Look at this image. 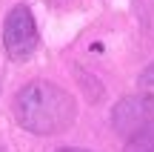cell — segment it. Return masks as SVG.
<instances>
[{
  "instance_id": "6da1fadb",
  "label": "cell",
  "mask_w": 154,
  "mask_h": 152,
  "mask_svg": "<svg viewBox=\"0 0 154 152\" xmlns=\"http://www.w3.org/2000/svg\"><path fill=\"white\" fill-rule=\"evenodd\" d=\"M77 103L63 86L51 80H32L14 98V118L26 132L57 135L74 124Z\"/></svg>"
},
{
  "instance_id": "7a4b0ae2",
  "label": "cell",
  "mask_w": 154,
  "mask_h": 152,
  "mask_svg": "<svg viewBox=\"0 0 154 152\" xmlns=\"http://www.w3.org/2000/svg\"><path fill=\"white\" fill-rule=\"evenodd\" d=\"M114 129L128 141H149L154 138V101L146 95L123 98L114 106Z\"/></svg>"
},
{
  "instance_id": "3957f363",
  "label": "cell",
  "mask_w": 154,
  "mask_h": 152,
  "mask_svg": "<svg viewBox=\"0 0 154 152\" xmlns=\"http://www.w3.org/2000/svg\"><path fill=\"white\" fill-rule=\"evenodd\" d=\"M3 46L9 52L11 60H29L37 46V26H34V15L29 6H14L6 15L3 23Z\"/></svg>"
},
{
  "instance_id": "277c9868",
  "label": "cell",
  "mask_w": 154,
  "mask_h": 152,
  "mask_svg": "<svg viewBox=\"0 0 154 152\" xmlns=\"http://www.w3.org/2000/svg\"><path fill=\"white\" fill-rule=\"evenodd\" d=\"M140 86H143V95L149 98V101H154V63L140 75Z\"/></svg>"
},
{
  "instance_id": "5b68a950",
  "label": "cell",
  "mask_w": 154,
  "mask_h": 152,
  "mask_svg": "<svg viewBox=\"0 0 154 152\" xmlns=\"http://www.w3.org/2000/svg\"><path fill=\"white\" fill-rule=\"evenodd\" d=\"M126 152H154V138H149V141H128Z\"/></svg>"
},
{
  "instance_id": "8992f818",
  "label": "cell",
  "mask_w": 154,
  "mask_h": 152,
  "mask_svg": "<svg viewBox=\"0 0 154 152\" xmlns=\"http://www.w3.org/2000/svg\"><path fill=\"white\" fill-rule=\"evenodd\" d=\"M49 3H51V6H66L69 0H49Z\"/></svg>"
},
{
  "instance_id": "52a82bcc",
  "label": "cell",
  "mask_w": 154,
  "mask_h": 152,
  "mask_svg": "<svg viewBox=\"0 0 154 152\" xmlns=\"http://www.w3.org/2000/svg\"><path fill=\"white\" fill-rule=\"evenodd\" d=\"M60 152H88V149H74V147H69V149H60Z\"/></svg>"
}]
</instances>
